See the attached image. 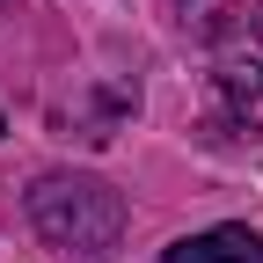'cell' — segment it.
Segmentation results:
<instances>
[{"label": "cell", "instance_id": "6da1fadb", "mask_svg": "<svg viewBox=\"0 0 263 263\" xmlns=\"http://www.w3.org/2000/svg\"><path fill=\"white\" fill-rule=\"evenodd\" d=\"M29 227L66 256H110L124 241V197L103 176H44L29 190Z\"/></svg>", "mask_w": 263, "mask_h": 263}, {"label": "cell", "instance_id": "7a4b0ae2", "mask_svg": "<svg viewBox=\"0 0 263 263\" xmlns=\"http://www.w3.org/2000/svg\"><path fill=\"white\" fill-rule=\"evenodd\" d=\"M161 263H263V234H249V227H205V234L168 241Z\"/></svg>", "mask_w": 263, "mask_h": 263}, {"label": "cell", "instance_id": "3957f363", "mask_svg": "<svg viewBox=\"0 0 263 263\" xmlns=\"http://www.w3.org/2000/svg\"><path fill=\"white\" fill-rule=\"evenodd\" d=\"M219 95H227V110H263V66H227L219 73Z\"/></svg>", "mask_w": 263, "mask_h": 263}, {"label": "cell", "instance_id": "277c9868", "mask_svg": "<svg viewBox=\"0 0 263 263\" xmlns=\"http://www.w3.org/2000/svg\"><path fill=\"white\" fill-rule=\"evenodd\" d=\"M249 22H256V37H263V0H256V15H249Z\"/></svg>", "mask_w": 263, "mask_h": 263}, {"label": "cell", "instance_id": "5b68a950", "mask_svg": "<svg viewBox=\"0 0 263 263\" xmlns=\"http://www.w3.org/2000/svg\"><path fill=\"white\" fill-rule=\"evenodd\" d=\"M0 139H8V117H0Z\"/></svg>", "mask_w": 263, "mask_h": 263}]
</instances>
